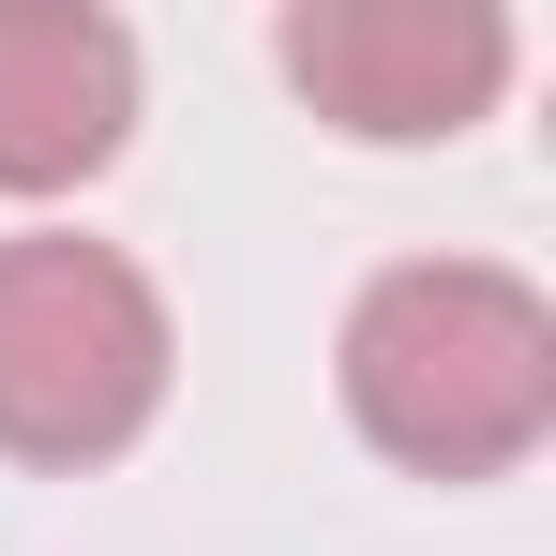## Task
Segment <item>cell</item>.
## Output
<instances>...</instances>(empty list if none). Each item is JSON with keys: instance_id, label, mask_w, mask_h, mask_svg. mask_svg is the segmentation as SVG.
<instances>
[{"instance_id": "6da1fadb", "label": "cell", "mask_w": 556, "mask_h": 556, "mask_svg": "<svg viewBox=\"0 0 556 556\" xmlns=\"http://www.w3.org/2000/svg\"><path fill=\"white\" fill-rule=\"evenodd\" d=\"M346 421L421 481H496L556 437V316L527 271L406 256L346 316Z\"/></svg>"}, {"instance_id": "7a4b0ae2", "label": "cell", "mask_w": 556, "mask_h": 556, "mask_svg": "<svg viewBox=\"0 0 556 556\" xmlns=\"http://www.w3.org/2000/svg\"><path fill=\"white\" fill-rule=\"evenodd\" d=\"M166 406V301L121 241H0V452L15 466H105Z\"/></svg>"}, {"instance_id": "3957f363", "label": "cell", "mask_w": 556, "mask_h": 556, "mask_svg": "<svg viewBox=\"0 0 556 556\" xmlns=\"http://www.w3.org/2000/svg\"><path fill=\"white\" fill-rule=\"evenodd\" d=\"M271 46H286V76L316 91V121H346L376 151L466 136L496 105V76H511V15L496 0H301Z\"/></svg>"}, {"instance_id": "277c9868", "label": "cell", "mask_w": 556, "mask_h": 556, "mask_svg": "<svg viewBox=\"0 0 556 556\" xmlns=\"http://www.w3.org/2000/svg\"><path fill=\"white\" fill-rule=\"evenodd\" d=\"M136 136V30L91 0H0V195H61Z\"/></svg>"}]
</instances>
